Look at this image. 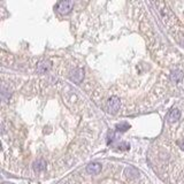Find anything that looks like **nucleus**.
<instances>
[{"label":"nucleus","instance_id":"nucleus-1","mask_svg":"<svg viewBox=\"0 0 184 184\" xmlns=\"http://www.w3.org/2000/svg\"><path fill=\"white\" fill-rule=\"evenodd\" d=\"M154 5L157 6L158 13L160 14V16H161V19H162V21H164V23L166 26H173L176 23V16H175V14L173 13V11L167 6L166 2L157 1Z\"/></svg>","mask_w":184,"mask_h":184},{"label":"nucleus","instance_id":"nucleus-2","mask_svg":"<svg viewBox=\"0 0 184 184\" xmlns=\"http://www.w3.org/2000/svg\"><path fill=\"white\" fill-rule=\"evenodd\" d=\"M120 107H121V101L118 97H112L107 101V112L111 113V114H116L120 111Z\"/></svg>","mask_w":184,"mask_h":184},{"label":"nucleus","instance_id":"nucleus-3","mask_svg":"<svg viewBox=\"0 0 184 184\" xmlns=\"http://www.w3.org/2000/svg\"><path fill=\"white\" fill-rule=\"evenodd\" d=\"M72 7H74V1H61L58 4V6H57V9H58V12L60 14H62V15H65V14H68L70 11L72 9Z\"/></svg>","mask_w":184,"mask_h":184},{"label":"nucleus","instance_id":"nucleus-4","mask_svg":"<svg viewBox=\"0 0 184 184\" xmlns=\"http://www.w3.org/2000/svg\"><path fill=\"white\" fill-rule=\"evenodd\" d=\"M86 171L89 174H92V175H97L101 171V164H98V162H92V164H87Z\"/></svg>","mask_w":184,"mask_h":184},{"label":"nucleus","instance_id":"nucleus-5","mask_svg":"<svg viewBox=\"0 0 184 184\" xmlns=\"http://www.w3.org/2000/svg\"><path fill=\"white\" fill-rule=\"evenodd\" d=\"M50 68H51V62L50 61H46V60H43V61H40L39 63L37 65V72H39V74H45L50 70Z\"/></svg>","mask_w":184,"mask_h":184},{"label":"nucleus","instance_id":"nucleus-6","mask_svg":"<svg viewBox=\"0 0 184 184\" xmlns=\"http://www.w3.org/2000/svg\"><path fill=\"white\" fill-rule=\"evenodd\" d=\"M181 118V111L177 109V108H173L170 112L168 113V116H167V120L169 121V122H176L178 121Z\"/></svg>","mask_w":184,"mask_h":184},{"label":"nucleus","instance_id":"nucleus-7","mask_svg":"<svg viewBox=\"0 0 184 184\" xmlns=\"http://www.w3.org/2000/svg\"><path fill=\"white\" fill-rule=\"evenodd\" d=\"M170 79L171 82L176 83V84H179L183 79V72L181 70H174V72L170 74Z\"/></svg>","mask_w":184,"mask_h":184},{"label":"nucleus","instance_id":"nucleus-8","mask_svg":"<svg viewBox=\"0 0 184 184\" xmlns=\"http://www.w3.org/2000/svg\"><path fill=\"white\" fill-rule=\"evenodd\" d=\"M33 169L36 171H38V173H41V171H44L46 169V162L43 160V159H39V160H37L35 164H33Z\"/></svg>","mask_w":184,"mask_h":184},{"label":"nucleus","instance_id":"nucleus-9","mask_svg":"<svg viewBox=\"0 0 184 184\" xmlns=\"http://www.w3.org/2000/svg\"><path fill=\"white\" fill-rule=\"evenodd\" d=\"M82 78H83V70L82 69H75L72 72V79L74 82H76V83H79L82 81Z\"/></svg>","mask_w":184,"mask_h":184},{"label":"nucleus","instance_id":"nucleus-10","mask_svg":"<svg viewBox=\"0 0 184 184\" xmlns=\"http://www.w3.org/2000/svg\"><path fill=\"white\" fill-rule=\"evenodd\" d=\"M9 96H11V93L8 91H6L5 86H2V90H1V98H2V101L6 103L7 99H9Z\"/></svg>","mask_w":184,"mask_h":184},{"label":"nucleus","instance_id":"nucleus-11","mask_svg":"<svg viewBox=\"0 0 184 184\" xmlns=\"http://www.w3.org/2000/svg\"><path fill=\"white\" fill-rule=\"evenodd\" d=\"M118 131H125L127 129H129V124L128 123H120V124L116 125Z\"/></svg>","mask_w":184,"mask_h":184},{"label":"nucleus","instance_id":"nucleus-12","mask_svg":"<svg viewBox=\"0 0 184 184\" xmlns=\"http://www.w3.org/2000/svg\"><path fill=\"white\" fill-rule=\"evenodd\" d=\"M118 149H120V150H128V149H129V145L128 144H121L120 145V146H118Z\"/></svg>","mask_w":184,"mask_h":184},{"label":"nucleus","instance_id":"nucleus-13","mask_svg":"<svg viewBox=\"0 0 184 184\" xmlns=\"http://www.w3.org/2000/svg\"><path fill=\"white\" fill-rule=\"evenodd\" d=\"M178 146H179V147H181V149L184 151V138H183V139H181V140L178 142Z\"/></svg>","mask_w":184,"mask_h":184}]
</instances>
